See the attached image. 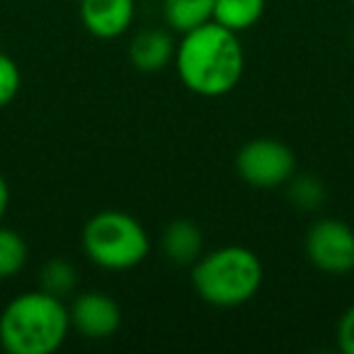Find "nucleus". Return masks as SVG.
<instances>
[{
    "label": "nucleus",
    "instance_id": "9",
    "mask_svg": "<svg viewBox=\"0 0 354 354\" xmlns=\"http://www.w3.org/2000/svg\"><path fill=\"white\" fill-rule=\"evenodd\" d=\"M175 39L162 30H143L129 44V61L143 73H158L175 61Z\"/></svg>",
    "mask_w": 354,
    "mask_h": 354
},
{
    "label": "nucleus",
    "instance_id": "15",
    "mask_svg": "<svg viewBox=\"0 0 354 354\" xmlns=\"http://www.w3.org/2000/svg\"><path fill=\"white\" fill-rule=\"evenodd\" d=\"M286 187H289L291 204H296V207L304 209V212H313V209H318L320 204L325 202V187L320 185L318 177L294 175L289 183H286Z\"/></svg>",
    "mask_w": 354,
    "mask_h": 354
},
{
    "label": "nucleus",
    "instance_id": "17",
    "mask_svg": "<svg viewBox=\"0 0 354 354\" xmlns=\"http://www.w3.org/2000/svg\"><path fill=\"white\" fill-rule=\"evenodd\" d=\"M337 344L344 354H354V306L342 313L337 325Z\"/></svg>",
    "mask_w": 354,
    "mask_h": 354
},
{
    "label": "nucleus",
    "instance_id": "10",
    "mask_svg": "<svg viewBox=\"0 0 354 354\" xmlns=\"http://www.w3.org/2000/svg\"><path fill=\"white\" fill-rule=\"evenodd\" d=\"M162 252L175 265H194L202 257V231L189 218H175L162 231Z\"/></svg>",
    "mask_w": 354,
    "mask_h": 354
},
{
    "label": "nucleus",
    "instance_id": "13",
    "mask_svg": "<svg viewBox=\"0 0 354 354\" xmlns=\"http://www.w3.org/2000/svg\"><path fill=\"white\" fill-rule=\"evenodd\" d=\"M78 286V272L68 260L54 257L39 270V289L51 296H71Z\"/></svg>",
    "mask_w": 354,
    "mask_h": 354
},
{
    "label": "nucleus",
    "instance_id": "7",
    "mask_svg": "<svg viewBox=\"0 0 354 354\" xmlns=\"http://www.w3.org/2000/svg\"><path fill=\"white\" fill-rule=\"evenodd\" d=\"M71 328L88 339H107L122 328V308L104 291H83L68 308Z\"/></svg>",
    "mask_w": 354,
    "mask_h": 354
},
{
    "label": "nucleus",
    "instance_id": "6",
    "mask_svg": "<svg viewBox=\"0 0 354 354\" xmlns=\"http://www.w3.org/2000/svg\"><path fill=\"white\" fill-rule=\"evenodd\" d=\"M306 257L328 274L354 270V231L339 218H320L306 233Z\"/></svg>",
    "mask_w": 354,
    "mask_h": 354
},
{
    "label": "nucleus",
    "instance_id": "2",
    "mask_svg": "<svg viewBox=\"0 0 354 354\" xmlns=\"http://www.w3.org/2000/svg\"><path fill=\"white\" fill-rule=\"evenodd\" d=\"M71 333L64 299L46 291H25L0 313V344L8 354H54Z\"/></svg>",
    "mask_w": 354,
    "mask_h": 354
},
{
    "label": "nucleus",
    "instance_id": "5",
    "mask_svg": "<svg viewBox=\"0 0 354 354\" xmlns=\"http://www.w3.org/2000/svg\"><path fill=\"white\" fill-rule=\"evenodd\" d=\"M236 170L243 183L257 189L284 187L296 175V156L284 141L252 138L238 151Z\"/></svg>",
    "mask_w": 354,
    "mask_h": 354
},
{
    "label": "nucleus",
    "instance_id": "1",
    "mask_svg": "<svg viewBox=\"0 0 354 354\" xmlns=\"http://www.w3.org/2000/svg\"><path fill=\"white\" fill-rule=\"evenodd\" d=\"M177 75L199 97H223L243 78L245 54L236 32L207 22L183 35L175 51Z\"/></svg>",
    "mask_w": 354,
    "mask_h": 354
},
{
    "label": "nucleus",
    "instance_id": "8",
    "mask_svg": "<svg viewBox=\"0 0 354 354\" xmlns=\"http://www.w3.org/2000/svg\"><path fill=\"white\" fill-rule=\"evenodd\" d=\"M80 22L97 39H117L127 35L136 15L133 0H80Z\"/></svg>",
    "mask_w": 354,
    "mask_h": 354
},
{
    "label": "nucleus",
    "instance_id": "19",
    "mask_svg": "<svg viewBox=\"0 0 354 354\" xmlns=\"http://www.w3.org/2000/svg\"><path fill=\"white\" fill-rule=\"evenodd\" d=\"M349 3H352V6H354V0H349Z\"/></svg>",
    "mask_w": 354,
    "mask_h": 354
},
{
    "label": "nucleus",
    "instance_id": "11",
    "mask_svg": "<svg viewBox=\"0 0 354 354\" xmlns=\"http://www.w3.org/2000/svg\"><path fill=\"white\" fill-rule=\"evenodd\" d=\"M214 3L216 0H162V15L170 30L185 35L214 20Z\"/></svg>",
    "mask_w": 354,
    "mask_h": 354
},
{
    "label": "nucleus",
    "instance_id": "16",
    "mask_svg": "<svg viewBox=\"0 0 354 354\" xmlns=\"http://www.w3.org/2000/svg\"><path fill=\"white\" fill-rule=\"evenodd\" d=\"M20 88H22L20 66L15 64V59H10L8 54L0 51V109L8 107L20 95Z\"/></svg>",
    "mask_w": 354,
    "mask_h": 354
},
{
    "label": "nucleus",
    "instance_id": "14",
    "mask_svg": "<svg viewBox=\"0 0 354 354\" xmlns=\"http://www.w3.org/2000/svg\"><path fill=\"white\" fill-rule=\"evenodd\" d=\"M27 243L12 228L0 226V279H10L27 265Z\"/></svg>",
    "mask_w": 354,
    "mask_h": 354
},
{
    "label": "nucleus",
    "instance_id": "4",
    "mask_svg": "<svg viewBox=\"0 0 354 354\" xmlns=\"http://www.w3.org/2000/svg\"><path fill=\"white\" fill-rule=\"evenodd\" d=\"M83 250L93 265L109 272H127L138 267L151 252L146 228L127 212H100L83 228Z\"/></svg>",
    "mask_w": 354,
    "mask_h": 354
},
{
    "label": "nucleus",
    "instance_id": "18",
    "mask_svg": "<svg viewBox=\"0 0 354 354\" xmlns=\"http://www.w3.org/2000/svg\"><path fill=\"white\" fill-rule=\"evenodd\" d=\"M8 207H10V187H8L6 175L0 172V221L8 214Z\"/></svg>",
    "mask_w": 354,
    "mask_h": 354
},
{
    "label": "nucleus",
    "instance_id": "3",
    "mask_svg": "<svg viewBox=\"0 0 354 354\" xmlns=\"http://www.w3.org/2000/svg\"><path fill=\"white\" fill-rule=\"evenodd\" d=\"M265 279L262 262L250 248L226 245L194 262L192 286L199 299L216 308H236L257 296Z\"/></svg>",
    "mask_w": 354,
    "mask_h": 354
},
{
    "label": "nucleus",
    "instance_id": "12",
    "mask_svg": "<svg viewBox=\"0 0 354 354\" xmlns=\"http://www.w3.org/2000/svg\"><path fill=\"white\" fill-rule=\"evenodd\" d=\"M265 6L267 0H216L214 22L241 35L260 22V17L265 15Z\"/></svg>",
    "mask_w": 354,
    "mask_h": 354
}]
</instances>
